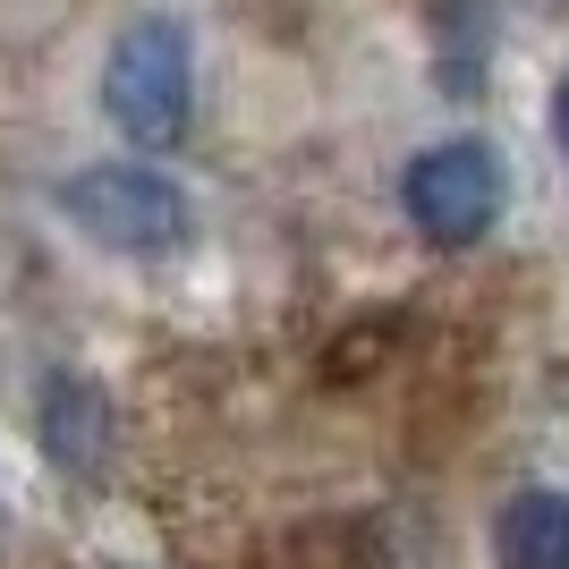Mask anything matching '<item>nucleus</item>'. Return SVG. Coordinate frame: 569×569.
<instances>
[{"instance_id": "nucleus-5", "label": "nucleus", "mask_w": 569, "mask_h": 569, "mask_svg": "<svg viewBox=\"0 0 569 569\" xmlns=\"http://www.w3.org/2000/svg\"><path fill=\"white\" fill-rule=\"evenodd\" d=\"M43 433H51V459H60V468H94L102 459V400L86 382H51Z\"/></svg>"}, {"instance_id": "nucleus-4", "label": "nucleus", "mask_w": 569, "mask_h": 569, "mask_svg": "<svg viewBox=\"0 0 569 569\" xmlns=\"http://www.w3.org/2000/svg\"><path fill=\"white\" fill-rule=\"evenodd\" d=\"M493 552L501 569H569V493H552V485L510 493L493 519Z\"/></svg>"}, {"instance_id": "nucleus-3", "label": "nucleus", "mask_w": 569, "mask_h": 569, "mask_svg": "<svg viewBox=\"0 0 569 569\" xmlns=\"http://www.w3.org/2000/svg\"><path fill=\"white\" fill-rule=\"evenodd\" d=\"M400 204L433 247H468V238H485L493 213H501V153L476 144V137L426 144V153L408 162V179H400Z\"/></svg>"}, {"instance_id": "nucleus-6", "label": "nucleus", "mask_w": 569, "mask_h": 569, "mask_svg": "<svg viewBox=\"0 0 569 569\" xmlns=\"http://www.w3.org/2000/svg\"><path fill=\"white\" fill-rule=\"evenodd\" d=\"M552 137H561V153H569V69H561V86H552Z\"/></svg>"}, {"instance_id": "nucleus-1", "label": "nucleus", "mask_w": 569, "mask_h": 569, "mask_svg": "<svg viewBox=\"0 0 569 569\" xmlns=\"http://www.w3.org/2000/svg\"><path fill=\"white\" fill-rule=\"evenodd\" d=\"M188 102H196V51L179 18H137L102 60V111L137 153H170L188 137Z\"/></svg>"}, {"instance_id": "nucleus-2", "label": "nucleus", "mask_w": 569, "mask_h": 569, "mask_svg": "<svg viewBox=\"0 0 569 569\" xmlns=\"http://www.w3.org/2000/svg\"><path fill=\"white\" fill-rule=\"evenodd\" d=\"M60 213L94 238V247H111V256H170V247H188V230H196V204L179 196V179H162L153 162L77 170L69 188H60Z\"/></svg>"}]
</instances>
